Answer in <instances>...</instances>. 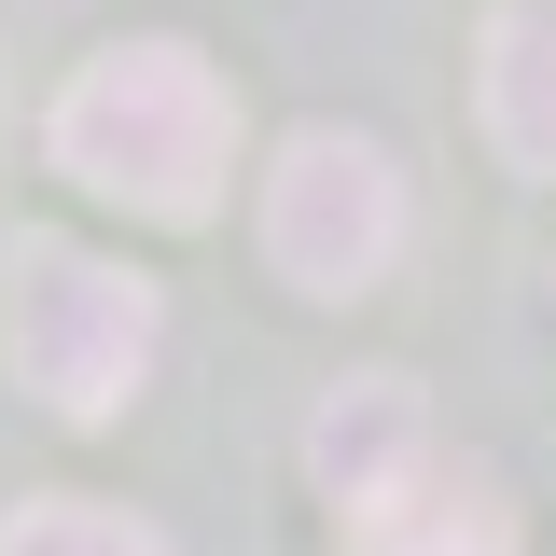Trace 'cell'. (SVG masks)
<instances>
[{
  "label": "cell",
  "mask_w": 556,
  "mask_h": 556,
  "mask_svg": "<svg viewBox=\"0 0 556 556\" xmlns=\"http://www.w3.org/2000/svg\"><path fill=\"white\" fill-rule=\"evenodd\" d=\"M153 348H167L153 278L98 265V251H70V237H28V251H14V278H0V362H14V376H28L56 417H112V404H139Z\"/></svg>",
  "instance_id": "cell-2"
},
{
  "label": "cell",
  "mask_w": 556,
  "mask_h": 556,
  "mask_svg": "<svg viewBox=\"0 0 556 556\" xmlns=\"http://www.w3.org/2000/svg\"><path fill=\"white\" fill-rule=\"evenodd\" d=\"M348 556H515V501L486 473H404L348 515Z\"/></svg>",
  "instance_id": "cell-5"
},
{
  "label": "cell",
  "mask_w": 556,
  "mask_h": 556,
  "mask_svg": "<svg viewBox=\"0 0 556 556\" xmlns=\"http://www.w3.org/2000/svg\"><path fill=\"white\" fill-rule=\"evenodd\" d=\"M306 473L334 486L348 515H362V501H390L404 473H431V404H417L404 376H348L334 404L306 417Z\"/></svg>",
  "instance_id": "cell-4"
},
{
  "label": "cell",
  "mask_w": 556,
  "mask_h": 556,
  "mask_svg": "<svg viewBox=\"0 0 556 556\" xmlns=\"http://www.w3.org/2000/svg\"><path fill=\"white\" fill-rule=\"evenodd\" d=\"M486 139L515 167H556V0H515L486 28Z\"/></svg>",
  "instance_id": "cell-6"
},
{
  "label": "cell",
  "mask_w": 556,
  "mask_h": 556,
  "mask_svg": "<svg viewBox=\"0 0 556 556\" xmlns=\"http://www.w3.org/2000/svg\"><path fill=\"white\" fill-rule=\"evenodd\" d=\"M42 139H56V167L84 195L139 208V223H208L223 153H237V98H223V70L195 42H112V56L70 70Z\"/></svg>",
  "instance_id": "cell-1"
},
{
  "label": "cell",
  "mask_w": 556,
  "mask_h": 556,
  "mask_svg": "<svg viewBox=\"0 0 556 556\" xmlns=\"http://www.w3.org/2000/svg\"><path fill=\"white\" fill-rule=\"evenodd\" d=\"M0 556H167L139 515H112V501H84V486H56V501H14L0 515Z\"/></svg>",
  "instance_id": "cell-7"
},
{
  "label": "cell",
  "mask_w": 556,
  "mask_h": 556,
  "mask_svg": "<svg viewBox=\"0 0 556 556\" xmlns=\"http://www.w3.org/2000/svg\"><path fill=\"white\" fill-rule=\"evenodd\" d=\"M404 251V167L348 126H292L265 167V265L292 292H376Z\"/></svg>",
  "instance_id": "cell-3"
}]
</instances>
